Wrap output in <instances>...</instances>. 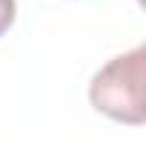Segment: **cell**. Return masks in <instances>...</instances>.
<instances>
[{"mask_svg": "<svg viewBox=\"0 0 146 146\" xmlns=\"http://www.w3.org/2000/svg\"><path fill=\"white\" fill-rule=\"evenodd\" d=\"M143 46H135L132 52L109 60L92 78L89 100L98 112L129 126L143 123Z\"/></svg>", "mask_w": 146, "mask_h": 146, "instance_id": "cell-1", "label": "cell"}, {"mask_svg": "<svg viewBox=\"0 0 146 146\" xmlns=\"http://www.w3.org/2000/svg\"><path fill=\"white\" fill-rule=\"evenodd\" d=\"M15 12H17L15 0H0V35L9 32V26L15 23Z\"/></svg>", "mask_w": 146, "mask_h": 146, "instance_id": "cell-2", "label": "cell"}]
</instances>
